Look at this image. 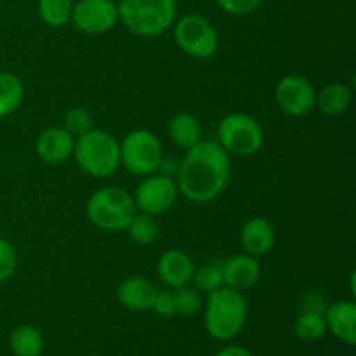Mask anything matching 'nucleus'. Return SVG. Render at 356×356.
Listing matches in <instances>:
<instances>
[{
    "instance_id": "412c9836",
    "label": "nucleus",
    "mask_w": 356,
    "mask_h": 356,
    "mask_svg": "<svg viewBox=\"0 0 356 356\" xmlns=\"http://www.w3.org/2000/svg\"><path fill=\"white\" fill-rule=\"evenodd\" d=\"M9 346L14 356H40L44 350V339L35 327L19 325L10 334Z\"/></svg>"
},
{
    "instance_id": "f257e3e1",
    "label": "nucleus",
    "mask_w": 356,
    "mask_h": 356,
    "mask_svg": "<svg viewBox=\"0 0 356 356\" xmlns=\"http://www.w3.org/2000/svg\"><path fill=\"white\" fill-rule=\"evenodd\" d=\"M232 176L229 155L218 141H204L186 152L177 170V190L193 204L216 200L228 186Z\"/></svg>"
},
{
    "instance_id": "a211bd4d",
    "label": "nucleus",
    "mask_w": 356,
    "mask_h": 356,
    "mask_svg": "<svg viewBox=\"0 0 356 356\" xmlns=\"http://www.w3.org/2000/svg\"><path fill=\"white\" fill-rule=\"evenodd\" d=\"M170 141L183 149H190L202 141V125L190 113H177L169 122Z\"/></svg>"
},
{
    "instance_id": "9d476101",
    "label": "nucleus",
    "mask_w": 356,
    "mask_h": 356,
    "mask_svg": "<svg viewBox=\"0 0 356 356\" xmlns=\"http://www.w3.org/2000/svg\"><path fill=\"white\" fill-rule=\"evenodd\" d=\"M275 101L284 113L291 117H305L315 110L316 89L306 76H284L275 89Z\"/></svg>"
},
{
    "instance_id": "7c9ffc66",
    "label": "nucleus",
    "mask_w": 356,
    "mask_h": 356,
    "mask_svg": "<svg viewBox=\"0 0 356 356\" xmlns=\"http://www.w3.org/2000/svg\"><path fill=\"white\" fill-rule=\"evenodd\" d=\"M218 356H254V355L242 346H228L225 348V350L219 351Z\"/></svg>"
},
{
    "instance_id": "f03ea898",
    "label": "nucleus",
    "mask_w": 356,
    "mask_h": 356,
    "mask_svg": "<svg viewBox=\"0 0 356 356\" xmlns=\"http://www.w3.org/2000/svg\"><path fill=\"white\" fill-rule=\"evenodd\" d=\"M205 329L218 341H229L243 329L247 320V302L242 292L226 285L209 294L205 302Z\"/></svg>"
},
{
    "instance_id": "20e7f679",
    "label": "nucleus",
    "mask_w": 356,
    "mask_h": 356,
    "mask_svg": "<svg viewBox=\"0 0 356 356\" xmlns=\"http://www.w3.org/2000/svg\"><path fill=\"white\" fill-rule=\"evenodd\" d=\"M73 155L83 172L99 179L113 176L122 165L120 143L103 129H90L76 138Z\"/></svg>"
},
{
    "instance_id": "bb28decb",
    "label": "nucleus",
    "mask_w": 356,
    "mask_h": 356,
    "mask_svg": "<svg viewBox=\"0 0 356 356\" xmlns=\"http://www.w3.org/2000/svg\"><path fill=\"white\" fill-rule=\"evenodd\" d=\"M63 127L73 136V138H80L86 132L92 129V115L82 106H75L65 115V125Z\"/></svg>"
},
{
    "instance_id": "0eeeda50",
    "label": "nucleus",
    "mask_w": 356,
    "mask_h": 356,
    "mask_svg": "<svg viewBox=\"0 0 356 356\" xmlns=\"http://www.w3.org/2000/svg\"><path fill=\"white\" fill-rule=\"evenodd\" d=\"M120 163L136 176L155 174L163 163V149L159 138L145 129L129 132L120 145Z\"/></svg>"
},
{
    "instance_id": "4468645a",
    "label": "nucleus",
    "mask_w": 356,
    "mask_h": 356,
    "mask_svg": "<svg viewBox=\"0 0 356 356\" xmlns=\"http://www.w3.org/2000/svg\"><path fill=\"white\" fill-rule=\"evenodd\" d=\"M261 264L256 256L250 254H238L222 263V278L225 285L229 289L242 292L254 287L259 282Z\"/></svg>"
},
{
    "instance_id": "c756f323",
    "label": "nucleus",
    "mask_w": 356,
    "mask_h": 356,
    "mask_svg": "<svg viewBox=\"0 0 356 356\" xmlns=\"http://www.w3.org/2000/svg\"><path fill=\"white\" fill-rule=\"evenodd\" d=\"M152 309L160 316L176 315V298H174L172 289H169V291H156Z\"/></svg>"
},
{
    "instance_id": "4be33fe9",
    "label": "nucleus",
    "mask_w": 356,
    "mask_h": 356,
    "mask_svg": "<svg viewBox=\"0 0 356 356\" xmlns=\"http://www.w3.org/2000/svg\"><path fill=\"white\" fill-rule=\"evenodd\" d=\"M327 332L329 330H327L325 313L308 312V309H305L294 322V334L299 339L308 341V343L320 341Z\"/></svg>"
},
{
    "instance_id": "423d86ee",
    "label": "nucleus",
    "mask_w": 356,
    "mask_h": 356,
    "mask_svg": "<svg viewBox=\"0 0 356 356\" xmlns=\"http://www.w3.org/2000/svg\"><path fill=\"white\" fill-rule=\"evenodd\" d=\"M216 141L228 155L252 156L263 148L264 131L250 115L232 113L219 122Z\"/></svg>"
},
{
    "instance_id": "f8f14e48",
    "label": "nucleus",
    "mask_w": 356,
    "mask_h": 356,
    "mask_svg": "<svg viewBox=\"0 0 356 356\" xmlns=\"http://www.w3.org/2000/svg\"><path fill=\"white\" fill-rule=\"evenodd\" d=\"M193 259L179 249H170L163 252L156 263V275L172 291L190 285L193 280Z\"/></svg>"
},
{
    "instance_id": "1a4fd4ad",
    "label": "nucleus",
    "mask_w": 356,
    "mask_h": 356,
    "mask_svg": "<svg viewBox=\"0 0 356 356\" xmlns=\"http://www.w3.org/2000/svg\"><path fill=\"white\" fill-rule=\"evenodd\" d=\"M177 195L179 190L172 177L163 174H149L138 184L132 198L139 212L156 218L176 205Z\"/></svg>"
},
{
    "instance_id": "393cba45",
    "label": "nucleus",
    "mask_w": 356,
    "mask_h": 356,
    "mask_svg": "<svg viewBox=\"0 0 356 356\" xmlns=\"http://www.w3.org/2000/svg\"><path fill=\"white\" fill-rule=\"evenodd\" d=\"M191 284L195 285V289H197L198 292H205V294H211V292L218 291L219 287L225 285V278H222V263H211L195 270Z\"/></svg>"
},
{
    "instance_id": "39448f33",
    "label": "nucleus",
    "mask_w": 356,
    "mask_h": 356,
    "mask_svg": "<svg viewBox=\"0 0 356 356\" xmlns=\"http://www.w3.org/2000/svg\"><path fill=\"white\" fill-rule=\"evenodd\" d=\"M87 218L96 228L103 232H120L127 228L138 212L134 198L127 190L118 186H106L92 193L87 202Z\"/></svg>"
},
{
    "instance_id": "2eb2a0df",
    "label": "nucleus",
    "mask_w": 356,
    "mask_h": 356,
    "mask_svg": "<svg viewBox=\"0 0 356 356\" xmlns=\"http://www.w3.org/2000/svg\"><path fill=\"white\" fill-rule=\"evenodd\" d=\"M327 330L348 346L356 344V305L350 301H337L325 309Z\"/></svg>"
},
{
    "instance_id": "5701e85b",
    "label": "nucleus",
    "mask_w": 356,
    "mask_h": 356,
    "mask_svg": "<svg viewBox=\"0 0 356 356\" xmlns=\"http://www.w3.org/2000/svg\"><path fill=\"white\" fill-rule=\"evenodd\" d=\"M125 229H127L132 242L139 243V245H149L160 235V226L155 216L145 214V212H136Z\"/></svg>"
},
{
    "instance_id": "dca6fc26",
    "label": "nucleus",
    "mask_w": 356,
    "mask_h": 356,
    "mask_svg": "<svg viewBox=\"0 0 356 356\" xmlns=\"http://www.w3.org/2000/svg\"><path fill=\"white\" fill-rule=\"evenodd\" d=\"M156 291L159 289L155 287L152 280L134 275V277H129L122 282L117 291V296L120 305L125 306L127 309L146 312V309H152Z\"/></svg>"
},
{
    "instance_id": "9b49d317",
    "label": "nucleus",
    "mask_w": 356,
    "mask_h": 356,
    "mask_svg": "<svg viewBox=\"0 0 356 356\" xmlns=\"http://www.w3.org/2000/svg\"><path fill=\"white\" fill-rule=\"evenodd\" d=\"M72 23L82 33H106L118 23V7L113 0H79L73 6Z\"/></svg>"
},
{
    "instance_id": "6e6552de",
    "label": "nucleus",
    "mask_w": 356,
    "mask_h": 356,
    "mask_svg": "<svg viewBox=\"0 0 356 356\" xmlns=\"http://www.w3.org/2000/svg\"><path fill=\"white\" fill-rule=\"evenodd\" d=\"M174 38L184 54L209 59L218 52L219 37L214 24L200 14H186L174 26Z\"/></svg>"
},
{
    "instance_id": "7ed1b4c3",
    "label": "nucleus",
    "mask_w": 356,
    "mask_h": 356,
    "mask_svg": "<svg viewBox=\"0 0 356 356\" xmlns=\"http://www.w3.org/2000/svg\"><path fill=\"white\" fill-rule=\"evenodd\" d=\"M118 19L139 37H159L176 21V0H120Z\"/></svg>"
},
{
    "instance_id": "f3484780",
    "label": "nucleus",
    "mask_w": 356,
    "mask_h": 356,
    "mask_svg": "<svg viewBox=\"0 0 356 356\" xmlns=\"http://www.w3.org/2000/svg\"><path fill=\"white\" fill-rule=\"evenodd\" d=\"M240 242L250 256H264L275 245V228L268 219L252 218L243 225Z\"/></svg>"
},
{
    "instance_id": "a878e982",
    "label": "nucleus",
    "mask_w": 356,
    "mask_h": 356,
    "mask_svg": "<svg viewBox=\"0 0 356 356\" xmlns=\"http://www.w3.org/2000/svg\"><path fill=\"white\" fill-rule=\"evenodd\" d=\"M176 298V312L184 316H195L202 309V298L200 292L195 287H181L174 291Z\"/></svg>"
},
{
    "instance_id": "ddd939ff",
    "label": "nucleus",
    "mask_w": 356,
    "mask_h": 356,
    "mask_svg": "<svg viewBox=\"0 0 356 356\" xmlns=\"http://www.w3.org/2000/svg\"><path fill=\"white\" fill-rule=\"evenodd\" d=\"M73 148H75V138L65 127L44 129L38 134L35 145L38 159L51 165L66 162L73 155Z\"/></svg>"
},
{
    "instance_id": "6ab92c4d",
    "label": "nucleus",
    "mask_w": 356,
    "mask_h": 356,
    "mask_svg": "<svg viewBox=\"0 0 356 356\" xmlns=\"http://www.w3.org/2000/svg\"><path fill=\"white\" fill-rule=\"evenodd\" d=\"M351 106V90L344 83H329L316 92V104L323 115L339 117L344 115Z\"/></svg>"
},
{
    "instance_id": "aec40b11",
    "label": "nucleus",
    "mask_w": 356,
    "mask_h": 356,
    "mask_svg": "<svg viewBox=\"0 0 356 356\" xmlns=\"http://www.w3.org/2000/svg\"><path fill=\"white\" fill-rule=\"evenodd\" d=\"M24 101L23 80L9 72H0V118L13 115Z\"/></svg>"
},
{
    "instance_id": "c85d7f7f",
    "label": "nucleus",
    "mask_w": 356,
    "mask_h": 356,
    "mask_svg": "<svg viewBox=\"0 0 356 356\" xmlns=\"http://www.w3.org/2000/svg\"><path fill=\"white\" fill-rule=\"evenodd\" d=\"M263 2L264 0H216V3L225 13L232 14V16H247V14H252L254 10H257L263 6Z\"/></svg>"
},
{
    "instance_id": "b1692460",
    "label": "nucleus",
    "mask_w": 356,
    "mask_h": 356,
    "mask_svg": "<svg viewBox=\"0 0 356 356\" xmlns=\"http://www.w3.org/2000/svg\"><path fill=\"white\" fill-rule=\"evenodd\" d=\"M75 0H38V14L42 21L52 28H61L72 21Z\"/></svg>"
},
{
    "instance_id": "cd10ccee",
    "label": "nucleus",
    "mask_w": 356,
    "mask_h": 356,
    "mask_svg": "<svg viewBox=\"0 0 356 356\" xmlns=\"http://www.w3.org/2000/svg\"><path fill=\"white\" fill-rule=\"evenodd\" d=\"M17 266V256L14 247L7 240L0 238V284L9 280Z\"/></svg>"
}]
</instances>
